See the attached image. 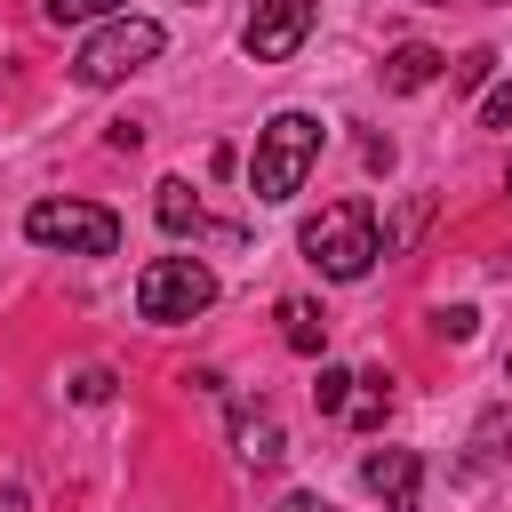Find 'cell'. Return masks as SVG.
<instances>
[{"mask_svg":"<svg viewBox=\"0 0 512 512\" xmlns=\"http://www.w3.org/2000/svg\"><path fill=\"white\" fill-rule=\"evenodd\" d=\"M280 512H336V504H320V496H288Z\"/></svg>","mask_w":512,"mask_h":512,"instance_id":"44dd1931","label":"cell"},{"mask_svg":"<svg viewBox=\"0 0 512 512\" xmlns=\"http://www.w3.org/2000/svg\"><path fill=\"white\" fill-rule=\"evenodd\" d=\"M504 376H512V352H504Z\"/></svg>","mask_w":512,"mask_h":512,"instance_id":"603a6c76","label":"cell"},{"mask_svg":"<svg viewBox=\"0 0 512 512\" xmlns=\"http://www.w3.org/2000/svg\"><path fill=\"white\" fill-rule=\"evenodd\" d=\"M440 72H448V56L424 48V40H400V48L384 56V88H392V96H416V88H432Z\"/></svg>","mask_w":512,"mask_h":512,"instance_id":"9c48e42d","label":"cell"},{"mask_svg":"<svg viewBox=\"0 0 512 512\" xmlns=\"http://www.w3.org/2000/svg\"><path fill=\"white\" fill-rule=\"evenodd\" d=\"M384 416H392V376H384V368H352V400H344V424L376 432Z\"/></svg>","mask_w":512,"mask_h":512,"instance_id":"30bf717a","label":"cell"},{"mask_svg":"<svg viewBox=\"0 0 512 512\" xmlns=\"http://www.w3.org/2000/svg\"><path fill=\"white\" fill-rule=\"evenodd\" d=\"M72 400H112V376H104V368H88V376L72 384Z\"/></svg>","mask_w":512,"mask_h":512,"instance_id":"d6986e66","label":"cell"},{"mask_svg":"<svg viewBox=\"0 0 512 512\" xmlns=\"http://www.w3.org/2000/svg\"><path fill=\"white\" fill-rule=\"evenodd\" d=\"M432 328H440L448 344H472V328H480V312H472V304H448V312H432Z\"/></svg>","mask_w":512,"mask_h":512,"instance_id":"2e32d148","label":"cell"},{"mask_svg":"<svg viewBox=\"0 0 512 512\" xmlns=\"http://www.w3.org/2000/svg\"><path fill=\"white\" fill-rule=\"evenodd\" d=\"M504 440H512V408H488V416L472 424V448H464V480L496 472V464H504Z\"/></svg>","mask_w":512,"mask_h":512,"instance_id":"8fae6325","label":"cell"},{"mask_svg":"<svg viewBox=\"0 0 512 512\" xmlns=\"http://www.w3.org/2000/svg\"><path fill=\"white\" fill-rule=\"evenodd\" d=\"M312 160H320V120H312V112H272V120L256 128L248 192H256L264 208H280V200H296V192H304Z\"/></svg>","mask_w":512,"mask_h":512,"instance_id":"6da1fadb","label":"cell"},{"mask_svg":"<svg viewBox=\"0 0 512 512\" xmlns=\"http://www.w3.org/2000/svg\"><path fill=\"white\" fill-rule=\"evenodd\" d=\"M208 304H216V272H208L200 256H152V264L136 272V312L160 320V328L200 320Z\"/></svg>","mask_w":512,"mask_h":512,"instance_id":"5b68a950","label":"cell"},{"mask_svg":"<svg viewBox=\"0 0 512 512\" xmlns=\"http://www.w3.org/2000/svg\"><path fill=\"white\" fill-rule=\"evenodd\" d=\"M280 344L312 360V352L328 344V320H320V304H304V296H280Z\"/></svg>","mask_w":512,"mask_h":512,"instance_id":"4fadbf2b","label":"cell"},{"mask_svg":"<svg viewBox=\"0 0 512 512\" xmlns=\"http://www.w3.org/2000/svg\"><path fill=\"white\" fill-rule=\"evenodd\" d=\"M304 32H312V0H256L240 48H248L256 64H288V56L304 48Z\"/></svg>","mask_w":512,"mask_h":512,"instance_id":"8992f818","label":"cell"},{"mask_svg":"<svg viewBox=\"0 0 512 512\" xmlns=\"http://www.w3.org/2000/svg\"><path fill=\"white\" fill-rule=\"evenodd\" d=\"M480 120H488V128H512V88H488V104H480Z\"/></svg>","mask_w":512,"mask_h":512,"instance_id":"ac0fdd59","label":"cell"},{"mask_svg":"<svg viewBox=\"0 0 512 512\" xmlns=\"http://www.w3.org/2000/svg\"><path fill=\"white\" fill-rule=\"evenodd\" d=\"M48 24H104V16H128V0H40Z\"/></svg>","mask_w":512,"mask_h":512,"instance_id":"5bb4252c","label":"cell"},{"mask_svg":"<svg viewBox=\"0 0 512 512\" xmlns=\"http://www.w3.org/2000/svg\"><path fill=\"white\" fill-rule=\"evenodd\" d=\"M488 64H496V48H472V56H456V88H480V80H488Z\"/></svg>","mask_w":512,"mask_h":512,"instance_id":"e0dca14e","label":"cell"},{"mask_svg":"<svg viewBox=\"0 0 512 512\" xmlns=\"http://www.w3.org/2000/svg\"><path fill=\"white\" fill-rule=\"evenodd\" d=\"M0 512H32V496H24V488H8V480H0Z\"/></svg>","mask_w":512,"mask_h":512,"instance_id":"ffe728a7","label":"cell"},{"mask_svg":"<svg viewBox=\"0 0 512 512\" xmlns=\"http://www.w3.org/2000/svg\"><path fill=\"white\" fill-rule=\"evenodd\" d=\"M504 192H512V168H504Z\"/></svg>","mask_w":512,"mask_h":512,"instance_id":"7402d4cb","label":"cell"},{"mask_svg":"<svg viewBox=\"0 0 512 512\" xmlns=\"http://www.w3.org/2000/svg\"><path fill=\"white\" fill-rule=\"evenodd\" d=\"M152 216H160V232H200V192L184 184V176H160V192H152Z\"/></svg>","mask_w":512,"mask_h":512,"instance_id":"7c38bea8","label":"cell"},{"mask_svg":"<svg viewBox=\"0 0 512 512\" xmlns=\"http://www.w3.org/2000/svg\"><path fill=\"white\" fill-rule=\"evenodd\" d=\"M24 240L32 248H64V256H112L120 248V216L96 200H32L24 208Z\"/></svg>","mask_w":512,"mask_h":512,"instance_id":"277c9868","label":"cell"},{"mask_svg":"<svg viewBox=\"0 0 512 512\" xmlns=\"http://www.w3.org/2000/svg\"><path fill=\"white\" fill-rule=\"evenodd\" d=\"M344 400H352V368H320V384H312V408H320V416H344Z\"/></svg>","mask_w":512,"mask_h":512,"instance_id":"9a60e30c","label":"cell"},{"mask_svg":"<svg viewBox=\"0 0 512 512\" xmlns=\"http://www.w3.org/2000/svg\"><path fill=\"white\" fill-rule=\"evenodd\" d=\"M160 48H168V32H160L152 16H104V24L88 32V48L72 56V80H80V88H120V80L144 72Z\"/></svg>","mask_w":512,"mask_h":512,"instance_id":"3957f363","label":"cell"},{"mask_svg":"<svg viewBox=\"0 0 512 512\" xmlns=\"http://www.w3.org/2000/svg\"><path fill=\"white\" fill-rule=\"evenodd\" d=\"M232 456H240V464H256V472H264V464H280V456H288V432H280V416L240 400V408H232Z\"/></svg>","mask_w":512,"mask_h":512,"instance_id":"ba28073f","label":"cell"},{"mask_svg":"<svg viewBox=\"0 0 512 512\" xmlns=\"http://www.w3.org/2000/svg\"><path fill=\"white\" fill-rule=\"evenodd\" d=\"M304 256H312L328 280H360V272L384 256V240H376V208H368V200H328V208L304 224Z\"/></svg>","mask_w":512,"mask_h":512,"instance_id":"7a4b0ae2","label":"cell"},{"mask_svg":"<svg viewBox=\"0 0 512 512\" xmlns=\"http://www.w3.org/2000/svg\"><path fill=\"white\" fill-rule=\"evenodd\" d=\"M360 480H368V488H376L392 512H416V480H424V456H416V448H368Z\"/></svg>","mask_w":512,"mask_h":512,"instance_id":"52a82bcc","label":"cell"}]
</instances>
